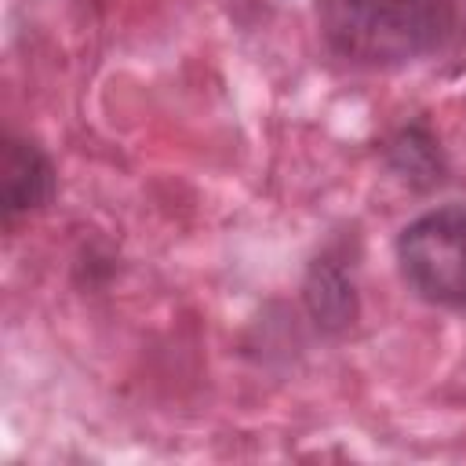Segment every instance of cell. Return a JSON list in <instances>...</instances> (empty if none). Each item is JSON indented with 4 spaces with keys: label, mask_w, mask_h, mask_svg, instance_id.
Segmentation results:
<instances>
[{
    "label": "cell",
    "mask_w": 466,
    "mask_h": 466,
    "mask_svg": "<svg viewBox=\"0 0 466 466\" xmlns=\"http://www.w3.org/2000/svg\"><path fill=\"white\" fill-rule=\"evenodd\" d=\"M397 262L419 299L466 309V204H444L408 222L397 237Z\"/></svg>",
    "instance_id": "cell-2"
},
{
    "label": "cell",
    "mask_w": 466,
    "mask_h": 466,
    "mask_svg": "<svg viewBox=\"0 0 466 466\" xmlns=\"http://www.w3.org/2000/svg\"><path fill=\"white\" fill-rule=\"evenodd\" d=\"M317 22L339 58L390 69L444 51L459 11L455 0H317Z\"/></svg>",
    "instance_id": "cell-1"
},
{
    "label": "cell",
    "mask_w": 466,
    "mask_h": 466,
    "mask_svg": "<svg viewBox=\"0 0 466 466\" xmlns=\"http://www.w3.org/2000/svg\"><path fill=\"white\" fill-rule=\"evenodd\" d=\"M0 182H4V215H25L47 204L55 189V171L47 157L22 138H7L4 146V164H0Z\"/></svg>",
    "instance_id": "cell-3"
}]
</instances>
